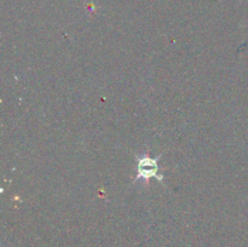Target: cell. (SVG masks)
Listing matches in <instances>:
<instances>
[{
  "label": "cell",
  "mask_w": 248,
  "mask_h": 247,
  "mask_svg": "<svg viewBox=\"0 0 248 247\" xmlns=\"http://www.w3.org/2000/svg\"><path fill=\"white\" fill-rule=\"evenodd\" d=\"M159 159V157H157ZM157 159H152V157L143 156L138 159L137 164V176L136 179H144L149 181L150 178L155 177L156 179L161 181L162 176L159 174V165H157Z\"/></svg>",
  "instance_id": "obj_1"
}]
</instances>
